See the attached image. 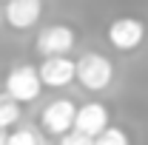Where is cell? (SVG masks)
<instances>
[{
	"instance_id": "1",
	"label": "cell",
	"mask_w": 148,
	"mask_h": 145,
	"mask_svg": "<svg viewBox=\"0 0 148 145\" xmlns=\"http://www.w3.org/2000/svg\"><path fill=\"white\" fill-rule=\"evenodd\" d=\"M74 77L80 80V85L88 91H103L114 77V66L103 54H83L74 63Z\"/></svg>"
},
{
	"instance_id": "2",
	"label": "cell",
	"mask_w": 148,
	"mask_h": 145,
	"mask_svg": "<svg viewBox=\"0 0 148 145\" xmlns=\"http://www.w3.org/2000/svg\"><path fill=\"white\" fill-rule=\"evenodd\" d=\"M40 88H43L40 74H37V68H32V66H17V68H12L9 80H6V94H12L17 103H32V100H37Z\"/></svg>"
},
{
	"instance_id": "3",
	"label": "cell",
	"mask_w": 148,
	"mask_h": 145,
	"mask_svg": "<svg viewBox=\"0 0 148 145\" xmlns=\"http://www.w3.org/2000/svg\"><path fill=\"white\" fill-rule=\"evenodd\" d=\"M143 37H145V26L134 17H120L108 26V40H111V46L120 49V51L137 49L143 43Z\"/></svg>"
},
{
	"instance_id": "4",
	"label": "cell",
	"mask_w": 148,
	"mask_h": 145,
	"mask_svg": "<svg viewBox=\"0 0 148 145\" xmlns=\"http://www.w3.org/2000/svg\"><path fill=\"white\" fill-rule=\"evenodd\" d=\"M40 74V83L49 85V88H63L74 80V63L66 54H49L43 60V66L37 68Z\"/></svg>"
},
{
	"instance_id": "5",
	"label": "cell",
	"mask_w": 148,
	"mask_h": 145,
	"mask_svg": "<svg viewBox=\"0 0 148 145\" xmlns=\"http://www.w3.org/2000/svg\"><path fill=\"white\" fill-rule=\"evenodd\" d=\"M74 49V31L69 26H49L37 34V51L40 54H69Z\"/></svg>"
},
{
	"instance_id": "6",
	"label": "cell",
	"mask_w": 148,
	"mask_h": 145,
	"mask_svg": "<svg viewBox=\"0 0 148 145\" xmlns=\"http://www.w3.org/2000/svg\"><path fill=\"white\" fill-rule=\"evenodd\" d=\"M74 122V103L71 100H57L51 105H46L43 108V128L49 131V134H66Z\"/></svg>"
},
{
	"instance_id": "7",
	"label": "cell",
	"mask_w": 148,
	"mask_h": 145,
	"mask_svg": "<svg viewBox=\"0 0 148 145\" xmlns=\"http://www.w3.org/2000/svg\"><path fill=\"white\" fill-rule=\"evenodd\" d=\"M106 125H108V111H106V105H100V103H88V105L74 108L71 128H77V131L94 137L100 128H106Z\"/></svg>"
},
{
	"instance_id": "8",
	"label": "cell",
	"mask_w": 148,
	"mask_h": 145,
	"mask_svg": "<svg viewBox=\"0 0 148 145\" xmlns=\"http://www.w3.org/2000/svg\"><path fill=\"white\" fill-rule=\"evenodd\" d=\"M40 0H6V20L14 29H29L40 20Z\"/></svg>"
},
{
	"instance_id": "9",
	"label": "cell",
	"mask_w": 148,
	"mask_h": 145,
	"mask_svg": "<svg viewBox=\"0 0 148 145\" xmlns=\"http://www.w3.org/2000/svg\"><path fill=\"white\" fill-rule=\"evenodd\" d=\"M20 120V103L12 97V94H0V125L3 128H12Z\"/></svg>"
},
{
	"instance_id": "10",
	"label": "cell",
	"mask_w": 148,
	"mask_h": 145,
	"mask_svg": "<svg viewBox=\"0 0 148 145\" xmlns=\"http://www.w3.org/2000/svg\"><path fill=\"white\" fill-rule=\"evenodd\" d=\"M91 142L94 145H125L128 137H125L120 128H108V125H106V128H100V131L91 137Z\"/></svg>"
},
{
	"instance_id": "11",
	"label": "cell",
	"mask_w": 148,
	"mask_h": 145,
	"mask_svg": "<svg viewBox=\"0 0 148 145\" xmlns=\"http://www.w3.org/2000/svg\"><path fill=\"white\" fill-rule=\"evenodd\" d=\"M6 145H40V137L34 131H14V134H6Z\"/></svg>"
},
{
	"instance_id": "12",
	"label": "cell",
	"mask_w": 148,
	"mask_h": 145,
	"mask_svg": "<svg viewBox=\"0 0 148 145\" xmlns=\"http://www.w3.org/2000/svg\"><path fill=\"white\" fill-rule=\"evenodd\" d=\"M60 142L63 145H91V137L88 134H83V131H77V128H69L66 134H60Z\"/></svg>"
},
{
	"instance_id": "13",
	"label": "cell",
	"mask_w": 148,
	"mask_h": 145,
	"mask_svg": "<svg viewBox=\"0 0 148 145\" xmlns=\"http://www.w3.org/2000/svg\"><path fill=\"white\" fill-rule=\"evenodd\" d=\"M3 142H6V128L0 125V145H3Z\"/></svg>"
}]
</instances>
